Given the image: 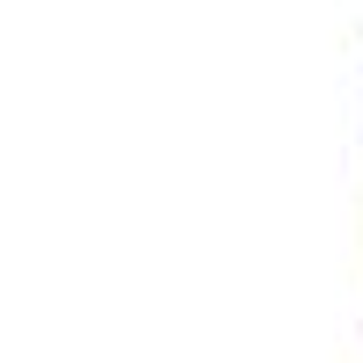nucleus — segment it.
Returning <instances> with one entry per match:
<instances>
[]
</instances>
